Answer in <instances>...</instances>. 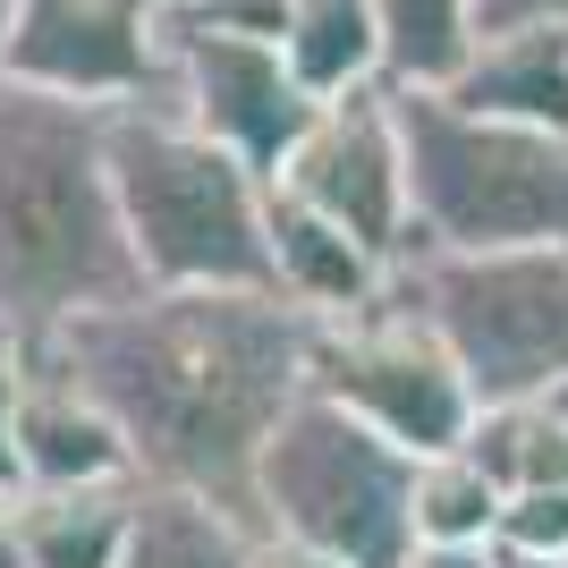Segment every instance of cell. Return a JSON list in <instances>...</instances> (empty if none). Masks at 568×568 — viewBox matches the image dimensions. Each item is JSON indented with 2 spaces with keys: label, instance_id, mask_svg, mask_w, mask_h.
Segmentation results:
<instances>
[{
  "label": "cell",
  "instance_id": "cell-14",
  "mask_svg": "<svg viewBox=\"0 0 568 568\" xmlns=\"http://www.w3.org/2000/svg\"><path fill=\"white\" fill-rule=\"evenodd\" d=\"M26 568H119L128 560V526H136V484H102V493H18L9 500Z\"/></svg>",
  "mask_w": 568,
  "mask_h": 568
},
{
  "label": "cell",
  "instance_id": "cell-15",
  "mask_svg": "<svg viewBox=\"0 0 568 568\" xmlns=\"http://www.w3.org/2000/svg\"><path fill=\"white\" fill-rule=\"evenodd\" d=\"M255 560V518H237L179 484H136V526L119 568H246Z\"/></svg>",
  "mask_w": 568,
  "mask_h": 568
},
{
  "label": "cell",
  "instance_id": "cell-6",
  "mask_svg": "<svg viewBox=\"0 0 568 568\" xmlns=\"http://www.w3.org/2000/svg\"><path fill=\"white\" fill-rule=\"evenodd\" d=\"M458 356L475 407L551 399L568 382V246H509V255H407L390 272Z\"/></svg>",
  "mask_w": 568,
  "mask_h": 568
},
{
  "label": "cell",
  "instance_id": "cell-20",
  "mask_svg": "<svg viewBox=\"0 0 568 568\" xmlns=\"http://www.w3.org/2000/svg\"><path fill=\"white\" fill-rule=\"evenodd\" d=\"M18 390H26V332H9L0 323V500H18L26 484H18Z\"/></svg>",
  "mask_w": 568,
  "mask_h": 568
},
{
  "label": "cell",
  "instance_id": "cell-1",
  "mask_svg": "<svg viewBox=\"0 0 568 568\" xmlns=\"http://www.w3.org/2000/svg\"><path fill=\"white\" fill-rule=\"evenodd\" d=\"M314 332L281 288H136L43 332V348L111 407L144 484L255 518V458L314 390Z\"/></svg>",
  "mask_w": 568,
  "mask_h": 568
},
{
  "label": "cell",
  "instance_id": "cell-13",
  "mask_svg": "<svg viewBox=\"0 0 568 568\" xmlns=\"http://www.w3.org/2000/svg\"><path fill=\"white\" fill-rule=\"evenodd\" d=\"M272 272H281V297L306 306L314 323H339V314H365L390 288V263L374 246H356L339 221L306 213L297 195H272Z\"/></svg>",
  "mask_w": 568,
  "mask_h": 568
},
{
  "label": "cell",
  "instance_id": "cell-11",
  "mask_svg": "<svg viewBox=\"0 0 568 568\" xmlns=\"http://www.w3.org/2000/svg\"><path fill=\"white\" fill-rule=\"evenodd\" d=\"M18 484L26 493H102V484H144L128 433L111 425V407L85 382L26 339V390H18Z\"/></svg>",
  "mask_w": 568,
  "mask_h": 568
},
{
  "label": "cell",
  "instance_id": "cell-25",
  "mask_svg": "<svg viewBox=\"0 0 568 568\" xmlns=\"http://www.w3.org/2000/svg\"><path fill=\"white\" fill-rule=\"evenodd\" d=\"M493 568H560V560H526V551H500L493 544Z\"/></svg>",
  "mask_w": 568,
  "mask_h": 568
},
{
  "label": "cell",
  "instance_id": "cell-27",
  "mask_svg": "<svg viewBox=\"0 0 568 568\" xmlns=\"http://www.w3.org/2000/svg\"><path fill=\"white\" fill-rule=\"evenodd\" d=\"M551 416H560V425H568V382H560V390H551Z\"/></svg>",
  "mask_w": 568,
  "mask_h": 568
},
{
  "label": "cell",
  "instance_id": "cell-2",
  "mask_svg": "<svg viewBox=\"0 0 568 568\" xmlns=\"http://www.w3.org/2000/svg\"><path fill=\"white\" fill-rule=\"evenodd\" d=\"M102 119V102L0 77V323L26 339L144 288Z\"/></svg>",
  "mask_w": 568,
  "mask_h": 568
},
{
  "label": "cell",
  "instance_id": "cell-4",
  "mask_svg": "<svg viewBox=\"0 0 568 568\" xmlns=\"http://www.w3.org/2000/svg\"><path fill=\"white\" fill-rule=\"evenodd\" d=\"M399 136L416 246H433V255L568 246V136L475 119L450 94H399Z\"/></svg>",
  "mask_w": 568,
  "mask_h": 568
},
{
  "label": "cell",
  "instance_id": "cell-3",
  "mask_svg": "<svg viewBox=\"0 0 568 568\" xmlns=\"http://www.w3.org/2000/svg\"><path fill=\"white\" fill-rule=\"evenodd\" d=\"M102 153L144 288H281L272 187L204 128H187L162 94L111 102Z\"/></svg>",
  "mask_w": 568,
  "mask_h": 568
},
{
  "label": "cell",
  "instance_id": "cell-10",
  "mask_svg": "<svg viewBox=\"0 0 568 568\" xmlns=\"http://www.w3.org/2000/svg\"><path fill=\"white\" fill-rule=\"evenodd\" d=\"M170 60V0H18L0 77L77 102H136L162 94Z\"/></svg>",
  "mask_w": 568,
  "mask_h": 568
},
{
  "label": "cell",
  "instance_id": "cell-24",
  "mask_svg": "<svg viewBox=\"0 0 568 568\" xmlns=\"http://www.w3.org/2000/svg\"><path fill=\"white\" fill-rule=\"evenodd\" d=\"M0 568H26V551H18V526H9V500H0Z\"/></svg>",
  "mask_w": 568,
  "mask_h": 568
},
{
  "label": "cell",
  "instance_id": "cell-22",
  "mask_svg": "<svg viewBox=\"0 0 568 568\" xmlns=\"http://www.w3.org/2000/svg\"><path fill=\"white\" fill-rule=\"evenodd\" d=\"M246 568H348V560H323V551L306 544H281V535H255V560Z\"/></svg>",
  "mask_w": 568,
  "mask_h": 568
},
{
  "label": "cell",
  "instance_id": "cell-26",
  "mask_svg": "<svg viewBox=\"0 0 568 568\" xmlns=\"http://www.w3.org/2000/svg\"><path fill=\"white\" fill-rule=\"evenodd\" d=\"M9 26H18V0H0V51H9Z\"/></svg>",
  "mask_w": 568,
  "mask_h": 568
},
{
  "label": "cell",
  "instance_id": "cell-5",
  "mask_svg": "<svg viewBox=\"0 0 568 568\" xmlns=\"http://www.w3.org/2000/svg\"><path fill=\"white\" fill-rule=\"evenodd\" d=\"M255 535L348 568L416 560V458L332 399H297L255 458Z\"/></svg>",
  "mask_w": 568,
  "mask_h": 568
},
{
  "label": "cell",
  "instance_id": "cell-8",
  "mask_svg": "<svg viewBox=\"0 0 568 568\" xmlns=\"http://www.w3.org/2000/svg\"><path fill=\"white\" fill-rule=\"evenodd\" d=\"M162 102L187 128L237 153L263 187L281 179V162L306 144L323 102L297 85V69L281 60V34L255 26H221V18H179L170 9V60H162Z\"/></svg>",
  "mask_w": 568,
  "mask_h": 568
},
{
  "label": "cell",
  "instance_id": "cell-18",
  "mask_svg": "<svg viewBox=\"0 0 568 568\" xmlns=\"http://www.w3.org/2000/svg\"><path fill=\"white\" fill-rule=\"evenodd\" d=\"M467 458L493 475L500 493H535V484H568V425L551 416V399H509L475 407Z\"/></svg>",
  "mask_w": 568,
  "mask_h": 568
},
{
  "label": "cell",
  "instance_id": "cell-21",
  "mask_svg": "<svg viewBox=\"0 0 568 568\" xmlns=\"http://www.w3.org/2000/svg\"><path fill=\"white\" fill-rule=\"evenodd\" d=\"M526 26H568V0H475V43L484 34H526Z\"/></svg>",
  "mask_w": 568,
  "mask_h": 568
},
{
  "label": "cell",
  "instance_id": "cell-12",
  "mask_svg": "<svg viewBox=\"0 0 568 568\" xmlns=\"http://www.w3.org/2000/svg\"><path fill=\"white\" fill-rule=\"evenodd\" d=\"M442 94H450L458 111H475V119H509V128L568 136V26L484 34Z\"/></svg>",
  "mask_w": 568,
  "mask_h": 568
},
{
  "label": "cell",
  "instance_id": "cell-9",
  "mask_svg": "<svg viewBox=\"0 0 568 568\" xmlns=\"http://www.w3.org/2000/svg\"><path fill=\"white\" fill-rule=\"evenodd\" d=\"M272 195H297L306 213L339 221L356 246H374L390 272L416 246V204H407V136H399V94L390 85H365V94H339L314 111L306 144L281 162Z\"/></svg>",
  "mask_w": 568,
  "mask_h": 568
},
{
  "label": "cell",
  "instance_id": "cell-23",
  "mask_svg": "<svg viewBox=\"0 0 568 568\" xmlns=\"http://www.w3.org/2000/svg\"><path fill=\"white\" fill-rule=\"evenodd\" d=\"M407 568H493V551H416Z\"/></svg>",
  "mask_w": 568,
  "mask_h": 568
},
{
  "label": "cell",
  "instance_id": "cell-19",
  "mask_svg": "<svg viewBox=\"0 0 568 568\" xmlns=\"http://www.w3.org/2000/svg\"><path fill=\"white\" fill-rule=\"evenodd\" d=\"M500 551H526V560H560L568 568V484H535V493L500 500Z\"/></svg>",
  "mask_w": 568,
  "mask_h": 568
},
{
  "label": "cell",
  "instance_id": "cell-28",
  "mask_svg": "<svg viewBox=\"0 0 568 568\" xmlns=\"http://www.w3.org/2000/svg\"><path fill=\"white\" fill-rule=\"evenodd\" d=\"M170 9H179V0H170Z\"/></svg>",
  "mask_w": 568,
  "mask_h": 568
},
{
  "label": "cell",
  "instance_id": "cell-17",
  "mask_svg": "<svg viewBox=\"0 0 568 568\" xmlns=\"http://www.w3.org/2000/svg\"><path fill=\"white\" fill-rule=\"evenodd\" d=\"M500 484L467 450L416 458V551H493L500 535Z\"/></svg>",
  "mask_w": 568,
  "mask_h": 568
},
{
  "label": "cell",
  "instance_id": "cell-7",
  "mask_svg": "<svg viewBox=\"0 0 568 568\" xmlns=\"http://www.w3.org/2000/svg\"><path fill=\"white\" fill-rule=\"evenodd\" d=\"M314 399L348 407L356 425H374L407 458L467 450L475 433V390L458 374V356L399 288H382L365 314H339L314 332Z\"/></svg>",
  "mask_w": 568,
  "mask_h": 568
},
{
  "label": "cell",
  "instance_id": "cell-16",
  "mask_svg": "<svg viewBox=\"0 0 568 568\" xmlns=\"http://www.w3.org/2000/svg\"><path fill=\"white\" fill-rule=\"evenodd\" d=\"M382 26V77L399 94H442L475 51V0H365Z\"/></svg>",
  "mask_w": 568,
  "mask_h": 568
}]
</instances>
